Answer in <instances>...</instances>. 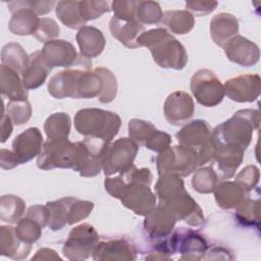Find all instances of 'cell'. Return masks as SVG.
<instances>
[{
	"instance_id": "cell-1",
	"label": "cell",
	"mask_w": 261,
	"mask_h": 261,
	"mask_svg": "<svg viewBox=\"0 0 261 261\" xmlns=\"http://www.w3.org/2000/svg\"><path fill=\"white\" fill-rule=\"evenodd\" d=\"M155 191L159 205L170 210L176 220H184L191 226H200L204 223L203 211L186 191L180 176L169 173L160 175Z\"/></svg>"
},
{
	"instance_id": "cell-2",
	"label": "cell",
	"mask_w": 261,
	"mask_h": 261,
	"mask_svg": "<svg viewBox=\"0 0 261 261\" xmlns=\"http://www.w3.org/2000/svg\"><path fill=\"white\" fill-rule=\"evenodd\" d=\"M123 184L118 199L123 206L138 215L146 216L156 206V196L149 186L152 173L149 168H137L133 165L127 171L119 173Z\"/></svg>"
},
{
	"instance_id": "cell-3",
	"label": "cell",
	"mask_w": 261,
	"mask_h": 261,
	"mask_svg": "<svg viewBox=\"0 0 261 261\" xmlns=\"http://www.w3.org/2000/svg\"><path fill=\"white\" fill-rule=\"evenodd\" d=\"M138 44L150 50L154 61L160 67L179 70L188 62L185 47L165 29L158 28L144 32L138 38Z\"/></svg>"
},
{
	"instance_id": "cell-4",
	"label": "cell",
	"mask_w": 261,
	"mask_h": 261,
	"mask_svg": "<svg viewBox=\"0 0 261 261\" xmlns=\"http://www.w3.org/2000/svg\"><path fill=\"white\" fill-rule=\"evenodd\" d=\"M259 110H239L232 117L213 129V142L215 145H226L245 151L251 143L253 132L259 127Z\"/></svg>"
},
{
	"instance_id": "cell-5",
	"label": "cell",
	"mask_w": 261,
	"mask_h": 261,
	"mask_svg": "<svg viewBox=\"0 0 261 261\" xmlns=\"http://www.w3.org/2000/svg\"><path fill=\"white\" fill-rule=\"evenodd\" d=\"M121 125L120 117L111 111L99 108H85L76 112L74 127L81 135L110 143Z\"/></svg>"
},
{
	"instance_id": "cell-6",
	"label": "cell",
	"mask_w": 261,
	"mask_h": 261,
	"mask_svg": "<svg viewBox=\"0 0 261 261\" xmlns=\"http://www.w3.org/2000/svg\"><path fill=\"white\" fill-rule=\"evenodd\" d=\"M175 136L180 146L198 153L201 165L213 161L214 143L212 129L207 121L202 119L193 120L182 126Z\"/></svg>"
},
{
	"instance_id": "cell-7",
	"label": "cell",
	"mask_w": 261,
	"mask_h": 261,
	"mask_svg": "<svg viewBox=\"0 0 261 261\" xmlns=\"http://www.w3.org/2000/svg\"><path fill=\"white\" fill-rule=\"evenodd\" d=\"M156 164L159 175L169 173L181 177L190 175L197 167L201 166V161L197 152L179 145L169 147L159 153Z\"/></svg>"
},
{
	"instance_id": "cell-8",
	"label": "cell",
	"mask_w": 261,
	"mask_h": 261,
	"mask_svg": "<svg viewBox=\"0 0 261 261\" xmlns=\"http://www.w3.org/2000/svg\"><path fill=\"white\" fill-rule=\"evenodd\" d=\"M139 145L130 138H121L109 144L103 156V170L105 175L123 173L133 165Z\"/></svg>"
},
{
	"instance_id": "cell-9",
	"label": "cell",
	"mask_w": 261,
	"mask_h": 261,
	"mask_svg": "<svg viewBox=\"0 0 261 261\" xmlns=\"http://www.w3.org/2000/svg\"><path fill=\"white\" fill-rule=\"evenodd\" d=\"M99 242V234L89 223L73 227L62 248L64 256L71 261L86 260L93 254Z\"/></svg>"
},
{
	"instance_id": "cell-10",
	"label": "cell",
	"mask_w": 261,
	"mask_h": 261,
	"mask_svg": "<svg viewBox=\"0 0 261 261\" xmlns=\"http://www.w3.org/2000/svg\"><path fill=\"white\" fill-rule=\"evenodd\" d=\"M191 91L197 102L205 107H214L224 97V87L216 74L207 68L197 70L191 79Z\"/></svg>"
},
{
	"instance_id": "cell-11",
	"label": "cell",
	"mask_w": 261,
	"mask_h": 261,
	"mask_svg": "<svg viewBox=\"0 0 261 261\" xmlns=\"http://www.w3.org/2000/svg\"><path fill=\"white\" fill-rule=\"evenodd\" d=\"M68 68L54 74L48 84L49 94L56 99L63 98H75L76 97V85L79 76L83 69L91 70L92 63L90 59L80 56L76 63Z\"/></svg>"
},
{
	"instance_id": "cell-12",
	"label": "cell",
	"mask_w": 261,
	"mask_h": 261,
	"mask_svg": "<svg viewBox=\"0 0 261 261\" xmlns=\"http://www.w3.org/2000/svg\"><path fill=\"white\" fill-rule=\"evenodd\" d=\"M173 254H181V260H200L204 257L208 245L200 233L190 228H179L170 233Z\"/></svg>"
},
{
	"instance_id": "cell-13",
	"label": "cell",
	"mask_w": 261,
	"mask_h": 261,
	"mask_svg": "<svg viewBox=\"0 0 261 261\" xmlns=\"http://www.w3.org/2000/svg\"><path fill=\"white\" fill-rule=\"evenodd\" d=\"M72 143L67 140H47L38 156L37 165L44 170L53 168H71Z\"/></svg>"
},
{
	"instance_id": "cell-14",
	"label": "cell",
	"mask_w": 261,
	"mask_h": 261,
	"mask_svg": "<svg viewBox=\"0 0 261 261\" xmlns=\"http://www.w3.org/2000/svg\"><path fill=\"white\" fill-rule=\"evenodd\" d=\"M224 94L236 102H253L261 92V79L258 74H242L227 80Z\"/></svg>"
},
{
	"instance_id": "cell-15",
	"label": "cell",
	"mask_w": 261,
	"mask_h": 261,
	"mask_svg": "<svg viewBox=\"0 0 261 261\" xmlns=\"http://www.w3.org/2000/svg\"><path fill=\"white\" fill-rule=\"evenodd\" d=\"M42 57L50 67H71L77 59V53L74 46L65 40H53L45 43L41 50Z\"/></svg>"
},
{
	"instance_id": "cell-16",
	"label": "cell",
	"mask_w": 261,
	"mask_h": 261,
	"mask_svg": "<svg viewBox=\"0 0 261 261\" xmlns=\"http://www.w3.org/2000/svg\"><path fill=\"white\" fill-rule=\"evenodd\" d=\"M8 8L12 13L9 20V31L17 36H28L36 33L40 18L28 7L25 1L8 2Z\"/></svg>"
},
{
	"instance_id": "cell-17",
	"label": "cell",
	"mask_w": 261,
	"mask_h": 261,
	"mask_svg": "<svg viewBox=\"0 0 261 261\" xmlns=\"http://www.w3.org/2000/svg\"><path fill=\"white\" fill-rule=\"evenodd\" d=\"M194 109L193 98L182 91L169 94L164 103L165 118L173 125H180L188 121L193 116Z\"/></svg>"
},
{
	"instance_id": "cell-18",
	"label": "cell",
	"mask_w": 261,
	"mask_h": 261,
	"mask_svg": "<svg viewBox=\"0 0 261 261\" xmlns=\"http://www.w3.org/2000/svg\"><path fill=\"white\" fill-rule=\"evenodd\" d=\"M43 148V136L39 128L29 127L12 142V152L19 164H23L39 156Z\"/></svg>"
},
{
	"instance_id": "cell-19",
	"label": "cell",
	"mask_w": 261,
	"mask_h": 261,
	"mask_svg": "<svg viewBox=\"0 0 261 261\" xmlns=\"http://www.w3.org/2000/svg\"><path fill=\"white\" fill-rule=\"evenodd\" d=\"M223 49L230 61L242 66H252L259 61L258 46L243 36H234Z\"/></svg>"
},
{
	"instance_id": "cell-20",
	"label": "cell",
	"mask_w": 261,
	"mask_h": 261,
	"mask_svg": "<svg viewBox=\"0 0 261 261\" xmlns=\"http://www.w3.org/2000/svg\"><path fill=\"white\" fill-rule=\"evenodd\" d=\"M175 222L176 218L172 212L164 206L158 205L145 216L144 227L153 240H158L169 236Z\"/></svg>"
},
{
	"instance_id": "cell-21",
	"label": "cell",
	"mask_w": 261,
	"mask_h": 261,
	"mask_svg": "<svg viewBox=\"0 0 261 261\" xmlns=\"http://www.w3.org/2000/svg\"><path fill=\"white\" fill-rule=\"evenodd\" d=\"M92 255L93 259L99 261H129L136 259L134 247L123 239L98 243Z\"/></svg>"
},
{
	"instance_id": "cell-22",
	"label": "cell",
	"mask_w": 261,
	"mask_h": 261,
	"mask_svg": "<svg viewBox=\"0 0 261 261\" xmlns=\"http://www.w3.org/2000/svg\"><path fill=\"white\" fill-rule=\"evenodd\" d=\"M111 35L117 39L122 45L134 49L140 47L138 38L145 32V28L138 20L122 19L112 16L109 22Z\"/></svg>"
},
{
	"instance_id": "cell-23",
	"label": "cell",
	"mask_w": 261,
	"mask_h": 261,
	"mask_svg": "<svg viewBox=\"0 0 261 261\" xmlns=\"http://www.w3.org/2000/svg\"><path fill=\"white\" fill-rule=\"evenodd\" d=\"M243 155L244 151L239 148L214 144V157L212 162L217 163L221 178H230L234 175L243 161Z\"/></svg>"
},
{
	"instance_id": "cell-24",
	"label": "cell",
	"mask_w": 261,
	"mask_h": 261,
	"mask_svg": "<svg viewBox=\"0 0 261 261\" xmlns=\"http://www.w3.org/2000/svg\"><path fill=\"white\" fill-rule=\"evenodd\" d=\"M75 38L81 55L88 59L99 56L103 52L106 44L103 33L91 25H84L81 28Z\"/></svg>"
},
{
	"instance_id": "cell-25",
	"label": "cell",
	"mask_w": 261,
	"mask_h": 261,
	"mask_svg": "<svg viewBox=\"0 0 261 261\" xmlns=\"http://www.w3.org/2000/svg\"><path fill=\"white\" fill-rule=\"evenodd\" d=\"M239 31V21L230 13H218L210 21V35L219 47H224Z\"/></svg>"
},
{
	"instance_id": "cell-26",
	"label": "cell",
	"mask_w": 261,
	"mask_h": 261,
	"mask_svg": "<svg viewBox=\"0 0 261 261\" xmlns=\"http://www.w3.org/2000/svg\"><path fill=\"white\" fill-rule=\"evenodd\" d=\"M31 245L18 239L14 227L2 225L0 227V252L1 255L14 260H22L31 252Z\"/></svg>"
},
{
	"instance_id": "cell-27",
	"label": "cell",
	"mask_w": 261,
	"mask_h": 261,
	"mask_svg": "<svg viewBox=\"0 0 261 261\" xmlns=\"http://www.w3.org/2000/svg\"><path fill=\"white\" fill-rule=\"evenodd\" d=\"M51 68L46 64L41 51H36L30 56V62L25 70L21 73V81L25 90H35L42 86Z\"/></svg>"
},
{
	"instance_id": "cell-28",
	"label": "cell",
	"mask_w": 261,
	"mask_h": 261,
	"mask_svg": "<svg viewBox=\"0 0 261 261\" xmlns=\"http://www.w3.org/2000/svg\"><path fill=\"white\" fill-rule=\"evenodd\" d=\"M0 90L10 101L28 100V92L18 72L3 64L0 66Z\"/></svg>"
},
{
	"instance_id": "cell-29",
	"label": "cell",
	"mask_w": 261,
	"mask_h": 261,
	"mask_svg": "<svg viewBox=\"0 0 261 261\" xmlns=\"http://www.w3.org/2000/svg\"><path fill=\"white\" fill-rule=\"evenodd\" d=\"M214 192L217 205L223 209L236 208L248 194L234 181H223L217 185Z\"/></svg>"
},
{
	"instance_id": "cell-30",
	"label": "cell",
	"mask_w": 261,
	"mask_h": 261,
	"mask_svg": "<svg viewBox=\"0 0 261 261\" xmlns=\"http://www.w3.org/2000/svg\"><path fill=\"white\" fill-rule=\"evenodd\" d=\"M104 82L101 75L96 71H90L83 69L76 85V97L77 98H94L99 97L103 91Z\"/></svg>"
},
{
	"instance_id": "cell-31",
	"label": "cell",
	"mask_w": 261,
	"mask_h": 261,
	"mask_svg": "<svg viewBox=\"0 0 261 261\" xmlns=\"http://www.w3.org/2000/svg\"><path fill=\"white\" fill-rule=\"evenodd\" d=\"M1 62L14 71L22 73L29 65L30 56L18 43L10 42L1 50Z\"/></svg>"
},
{
	"instance_id": "cell-32",
	"label": "cell",
	"mask_w": 261,
	"mask_h": 261,
	"mask_svg": "<svg viewBox=\"0 0 261 261\" xmlns=\"http://www.w3.org/2000/svg\"><path fill=\"white\" fill-rule=\"evenodd\" d=\"M161 22L172 33L185 35L192 31L195 19L188 10H167L163 12Z\"/></svg>"
},
{
	"instance_id": "cell-33",
	"label": "cell",
	"mask_w": 261,
	"mask_h": 261,
	"mask_svg": "<svg viewBox=\"0 0 261 261\" xmlns=\"http://www.w3.org/2000/svg\"><path fill=\"white\" fill-rule=\"evenodd\" d=\"M71 127V120L67 113L57 112L51 114L44 123V130L48 140H67Z\"/></svg>"
},
{
	"instance_id": "cell-34",
	"label": "cell",
	"mask_w": 261,
	"mask_h": 261,
	"mask_svg": "<svg viewBox=\"0 0 261 261\" xmlns=\"http://www.w3.org/2000/svg\"><path fill=\"white\" fill-rule=\"evenodd\" d=\"M56 15L59 20L70 29H81L86 24L81 10L80 1H59L56 6Z\"/></svg>"
},
{
	"instance_id": "cell-35",
	"label": "cell",
	"mask_w": 261,
	"mask_h": 261,
	"mask_svg": "<svg viewBox=\"0 0 261 261\" xmlns=\"http://www.w3.org/2000/svg\"><path fill=\"white\" fill-rule=\"evenodd\" d=\"M236 217L245 226H259L260 222V201L252 200L246 196L236 206Z\"/></svg>"
},
{
	"instance_id": "cell-36",
	"label": "cell",
	"mask_w": 261,
	"mask_h": 261,
	"mask_svg": "<svg viewBox=\"0 0 261 261\" xmlns=\"http://www.w3.org/2000/svg\"><path fill=\"white\" fill-rule=\"evenodd\" d=\"M71 200L72 197H65L46 204L49 209V228L59 230L64 225L68 224V208Z\"/></svg>"
},
{
	"instance_id": "cell-37",
	"label": "cell",
	"mask_w": 261,
	"mask_h": 261,
	"mask_svg": "<svg viewBox=\"0 0 261 261\" xmlns=\"http://www.w3.org/2000/svg\"><path fill=\"white\" fill-rule=\"evenodd\" d=\"M25 210V202L14 195H4L0 199V218L2 221L17 222Z\"/></svg>"
},
{
	"instance_id": "cell-38",
	"label": "cell",
	"mask_w": 261,
	"mask_h": 261,
	"mask_svg": "<svg viewBox=\"0 0 261 261\" xmlns=\"http://www.w3.org/2000/svg\"><path fill=\"white\" fill-rule=\"evenodd\" d=\"M218 176L214 169L210 166L202 167L196 170L193 175L192 186L194 190L201 194H209L215 191L217 187Z\"/></svg>"
},
{
	"instance_id": "cell-39",
	"label": "cell",
	"mask_w": 261,
	"mask_h": 261,
	"mask_svg": "<svg viewBox=\"0 0 261 261\" xmlns=\"http://www.w3.org/2000/svg\"><path fill=\"white\" fill-rule=\"evenodd\" d=\"M163 12L159 3L155 1H138L137 19L140 23L155 24L161 22Z\"/></svg>"
},
{
	"instance_id": "cell-40",
	"label": "cell",
	"mask_w": 261,
	"mask_h": 261,
	"mask_svg": "<svg viewBox=\"0 0 261 261\" xmlns=\"http://www.w3.org/2000/svg\"><path fill=\"white\" fill-rule=\"evenodd\" d=\"M42 228L43 227L38 222L25 216L17 221L14 230L20 241L32 245L33 243L37 242L41 237Z\"/></svg>"
},
{
	"instance_id": "cell-41",
	"label": "cell",
	"mask_w": 261,
	"mask_h": 261,
	"mask_svg": "<svg viewBox=\"0 0 261 261\" xmlns=\"http://www.w3.org/2000/svg\"><path fill=\"white\" fill-rule=\"evenodd\" d=\"M157 128L149 121L134 118L128 123L129 138L138 145L145 146L146 142L151 138Z\"/></svg>"
},
{
	"instance_id": "cell-42",
	"label": "cell",
	"mask_w": 261,
	"mask_h": 261,
	"mask_svg": "<svg viewBox=\"0 0 261 261\" xmlns=\"http://www.w3.org/2000/svg\"><path fill=\"white\" fill-rule=\"evenodd\" d=\"M7 115L16 125L25 123L32 115V107L28 100L9 101L6 106Z\"/></svg>"
},
{
	"instance_id": "cell-43",
	"label": "cell",
	"mask_w": 261,
	"mask_h": 261,
	"mask_svg": "<svg viewBox=\"0 0 261 261\" xmlns=\"http://www.w3.org/2000/svg\"><path fill=\"white\" fill-rule=\"evenodd\" d=\"M96 71L101 75L104 82V88L98 97L101 103H109L114 100L117 93V82L114 74L105 67H97Z\"/></svg>"
},
{
	"instance_id": "cell-44",
	"label": "cell",
	"mask_w": 261,
	"mask_h": 261,
	"mask_svg": "<svg viewBox=\"0 0 261 261\" xmlns=\"http://www.w3.org/2000/svg\"><path fill=\"white\" fill-rule=\"evenodd\" d=\"M94 208V204L91 201L80 200L73 198L68 208V224H74L85 218H87Z\"/></svg>"
},
{
	"instance_id": "cell-45",
	"label": "cell",
	"mask_w": 261,
	"mask_h": 261,
	"mask_svg": "<svg viewBox=\"0 0 261 261\" xmlns=\"http://www.w3.org/2000/svg\"><path fill=\"white\" fill-rule=\"evenodd\" d=\"M80 10L84 20H92L100 17L103 13L110 11L107 1H80Z\"/></svg>"
},
{
	"instance_id": "cell-46",
	"label": "cell",
	"mask_w": 261,
	"mask_h": 261,
	"mask_svg": "<svg viewBox=\"0 0 261 261\" xmlns=\"http://www.w3.org/2000/svg\"><path fill=\"white\" fill-rule=\"evenodd\" d=\"M59 32L60 29L54 19L48 17H41L38 29L34 35L36 39L40 42L47 43L55 40V38L59 36Z\"/></svg>"
},
{
	"instance_id": "cell-47",
	"label": "cell",
	"mask_w": 261,
	"mask_h": 261,
	"mask_svg": "<svg viewBox=\"0 0 261 261\" xmlns=\"http://www.w3.org/2000/svg\"><path fill=\"white\" fill-rule=\"evenodd\" d=\"M259 181V169L255 165L246 166L237 176L234 182H237L246 193L253 190Z\"/></svg>"
},
{
	"instance_id": "cell-48",
	"label": "cell",
	"mask_w": 261,
	"mask_h": 261,
	"mask_svg": "<svg viewBox=\"0 0 261 261\" xmlns=\"http://www.w3.org/2000/svg\"><path fill=\"white\" fill-rule=\"evenodd\" d=\"M111 5H112V10L114 12V16L122 18V19L138 20L137 19L138 1L115 0L111 3Z\"/></svg>"
},
{
	"instance_id": "cell-49",
	"label": "cell",
	"mask_w": 261,
	"mask_h": 261,
	"mask_svg": "<svg viewBox=\"0 0 261 261\" xmlns=\"http://www.w3.org/2000/svg\"><path fill=\"white\" fill-rule=\"evenodd\" d=\"M170 143L171 138L168 134L156 129L151 138L146 142L145 147L152 151L161 153L170 147Z\"/></svg>"
},
{
	"instance_id": "cell-50",
	"label": "cell",
	"mask_w": 261,
	"mask_h": 261,
	"mask_svg": "<svg viewBox=\"0 0 261 261\" xmlns=\"http://www.w3.org/2000/svg\"><path fill=\"white\" fill-rule=\"evenodd\" d=\"M216 1H189L186 3L187 10L193 12L196 15H205L212 12L216 6Z\"/></svg>"
},
{
	"instance_id": "cell-51",
	"label": "cell",
	"mask_w": 261,
	"mask_h": 261,
	"mask_svg": "<svg viewBox=\"0 0 261 261\" xmlns=\"http://www.w3.org/2000/svg\"><path fill=\"white\" fill-rule=\"evenodd\" d=\"M27 216L38 222L42 227H45L49 222V209L46 205H34L28 209Z\"/></svg>"
},
{
	"instance_id": "cell-52",
	"label": "cell",
	"mask_w": 261,
	"mask_h": 261,
	"mask_svg": "<svg viewBox=\"0 0 261 261\" xmlns=\"http://www.w3.org/2000/svg\"><path fill=\"white\" fill-rule=\"evenodd\" d=\"M28 7L32 9L37 15H42L50 12L56 4L54 1H25Z\"/></svg>"
},
{
	"instance_id": "cell-53",
	"label": "cell",
	"mask_w": 261,
	"mask_h": 261,
	"mask_svg": "<svg viewBox=\"0 0 261 261\" xmlns=\"http://www.w3.org/2000/svg\"><path fill=\"white\" fill-rule=\"evenodd\" d=\"M19 164L17 158L13 154L12 150L1 149L0 151V165L3 169H11Z\"/></svg>"
},
{
	"instance_id": "cell-54",
	"label": "cell",
	"mask_w": 261,
	"mask_h": 261,
	"mask_svg": "<svg viewBox=\"0 0 261 261\" xmlns=\"http://www.w3.org/2000/svg\"><path fill=\"white\" fill-rule=\"evenodd\" d=\"M12 129H13L12 120L3 111L2 118H1V143H4L10 137Z\"/></svg>"
},
{
	"instance_id": "cell-55",
	"label": "cell",
	"mask_w": 261,
	"mask_h": 261,
	"mask_svg": "<svg viewBox=\"0 0 261 261\" xmlns=\"http://www.w3.org/2000/svg\"><path fill=\"white\" fill-rule=\"evenodd\" d=\"M32 260H61L58 254L49 248H42L37 251Z\"/></svg>"
}]
</instances>
